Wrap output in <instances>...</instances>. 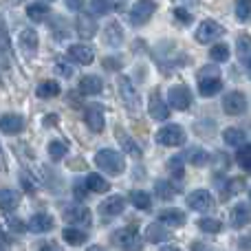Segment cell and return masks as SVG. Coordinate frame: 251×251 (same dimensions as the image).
<instances>
[{
	"instance_id": "cell-43",
	"label": "cell",
	"mask_w": 251,
	"mask_h": 251,
	"mask_svg": "<svg viewBox=\"0 0 251 251\" xmlns=\"http://www.w3.org/2000/svg\"><path fill=\"white\" fill-rule=\"evenodd\" d=\"M168 170H172V174L176 178H181L183 176V159H170V163H168Z\"/></svg>"
},
{
	"instance_id": "cell-46",
	"label": "cell",
	"mask_w": 251,
	"mask_h": 251,
	"mask_svg": "<svg viewBox=\"0 0 251 251\" xmlns=\"http://www.w3.org/2000/svg\"><path fill=\"white\" fill-rule=\"evenodd\" d=\"M66 7L73 9V11H82L84 7V0H66Z\"/></svg>"
},
{
	"instance_id": "cell-30",
	"label": "cell",
	"mask_w": 251,
	"mask_h": 251,
	"mask_svg": "<svg viewBox=\"0 0 251 251\" xmlns=\"http://www.w3.org/2000/svg\"><path fill=\"white\" fill-rule=\"evenodd\" d=\"M183 161H190L192 165H205V163H209V152L201 150V148H192L190 152L183 154Z\"/></svg>"
},
{
	"instance_id": "cell-59",
	"label": "cell",
	"mask_w": 251,
	"mask_h": 251,
	"mask_svg": "<svg viewBox=\"0 0 251 251\" xmlns=\"http://www.w3.org/2000/svg\"><path fill=\"white\" fill-rule=\"evenodd\" d=\"M249 199H251V192H249Z\"/></svg>"
},
{
	"instance_id": "cell-49",
	"label": "cell",
	"mask_w": 251,
	"mask_h": 251,
	"mask_svg": "<svg viewBox=\"0 0 251 251\" xmlns=\"http://www.w3.org/2000/svg\"><path fill=\"white\" fill-rule=\"evenodd\" d=\"M192 251H212V247H209L207 243H199V240H196V243L192 245Z\"/></svg>"
},
{
	"instance_id": "cell-23",
	"label": "cell",
	"mask_w": 251,
	"mask_h": 251,
	"mask_svg": "<svg viewBox=\"0 0 251 251\" xmlns=\"http://www.w3.org/2000/svg\"><path fill=\"white\" fill-rule=\"evenodd\" d=\"M101 88H104V82H101L97 75H86V77H82V82H79V91H82L84 95H97V93H101Z\"/></svg>"
},
{
	"instance_id": "cell-6",
	"label": "cell",
	"mask_w": 251,
	"mask_h": 251,
	"mask_svg": "<svg viewBox=\"0 0 251 251\" xmlns=\"http://www.w3.org/2000/svg\"><path fill=\"white\" fill-rule=\"evenodd\" d=\"M168 104L176 110H187L192 106V93L187 86L178 84V86H172L168 91Z\"/></svg>"
},
{
	"instance_id": "cell-42",
	"label": "cell",
	"mask_w": 251,
	"mask_h": 251,
	"mask_svg": "<svg viewBox=\"0 0 251 251\" xmlns=\"http://www.w3.org/2000/svg\"><path fill=\"white\" fill-rule=\"evenodd\" d=\"M122 143H124V148H126V152H128V154H132V156H141V148H139L134 141H130L128 137H124V134H122Z\"/></svg>"
},
{
	"instance_id": "cell-39",
	"label": "cell",
	"mask_w": 251,
	"mask_h": 251,
	"mask_svg": "<svg viewBox=\"0 0 251 251\" xmlns=\"http://www.w3.org/2000/svg\"><path fill=\"white\" fill-rule=\"evenodd\" d=\"M113 7L115 4L110 0H91V11L95 16H106V13L113 11Z\"/></svg>"
},
{
	"instance_id": "cell-17",
	"label": "cell",
	"mask_w": 251,
	"mask_h": 251,
	"mask_svg": "<svg viewBox=\"0 0 251 251\" xmlns=\"http://www.w3.org/2000/svg\"><path fill=\"white\" fill-rule=\"evenodd\" d=\"M22 128H25V119H22L20 115L7 113L0 117V130H2L4 134H18V132H22Z\"/></svg>"
},
{
	"instance_id": "cell-31",
	"label": "cell",
	"mask_w": 251,
	"mask_h": 251,
	"mask_svg": "<svg viewBox=\"0 0 251 251\" xmlns=\"http://www.w3.org/2000/svg\"><path fill=\"white\" fill-rule=\"evenodd\" d=\"M154 192H156V196H159L161 201H172L174 196H176L178 190L170 181H156L154 183Z\"/></svg>"
},
{
	"instance_id": "cell-37",
	"label": "cell",
	"mask_w": 251,
	"mask_h": 251,
	"mask_svg": "<svg viewBox=\"0 0 251 251\" xmlns=\"http://www.w3.org/2000/svg\"><path fill=\"white\" fill-rule=\"evenodd\" d=\"M209 57H212L214 62H227L229 60V47L227 44H214L212 49H209Z\"/></svg>"
},
{
	"instance_id": "cell-4",
	"label": "cell",
	"mask_w": 251,
	"mask_h": 251,
	"mask_svg": "<svg viewBox=\"0 0 251 251\" xmlns=\"http://www.w3.org/2000/svg\"><path fill=\"white\" fill-rule=\"evenodd\" d=\"M154 11H156L154 0H139V2H134L132 9L128 11V20H130V25L141 26V25H146V22L150 20Z\"/></svg>"
},
{
	"instance_id": "cell-48",
	"label": "cell",
	"mask_w": 251,
	"mask_h": 251,
	"mask_svg": "<svg viewBox=\"0 0 251 251\" xmlns=\"http://www.w3.org/2000/svg\"><path fill=\"white\" fill-rule=\"evenodd\" d=\"M238 247L245 249V251H251V236H245V238L238 240Z\"/></svg>"
},
{
	"instance_id": "cell-25",
	"label": "cell",
	"mask_w": 251,
	"mask_h": 251,
	"mask_svg": "<svg viewBox=\"0 0 251 251\" xmlns=\"http://www.w3.org/2000/svg\"><path fill=\"white\" fill-rule=\"evenodd\" d=\"M20 47L25 53H35L38 51V33H35L33 29H25L20 33Z\"/></svg>"
},
{
	"instance_id": "cell-10",
	"label": "cell",
	"mask_w": 251,
	"mask_h": 251,
	"mask_svg": "<svg viewBox=\"0 0 251 251\" xmlns=\"http://www.w3.org/2000/svg\"><path fill=\"white\" fill-rule=\"evenodd\" d=\"M223 108H225L227 115H243L247 110V97H245V93H240V91L229 93L223 100Z\"/></svg>"
},
{
	"instance_id": "cell-2",
	"label": "cell",
	"mask_w": 251,
	"mask_h": 251,
	"mask_svg": "<svg viewBox=\"0 0 251 251\" xmlns=\"http://www.w3.org/2000/svg\"><path fill=\"white\" fill-rule=\"evenodd\" d=\"M221 88H223V77H221V73H218L216 66H207V69H203L199 73L201 95L212 97V95H216V93H221Z\"/></svg>"
},
{
	"instance_id": "cell-27",
	"label": "cell",
	"mask_w": 251,
	"mask_h": 251,
	"mask_svg": "<svg viewBox=\"0 0 251 251\" xmlns=\"http://www.w3.org/2000/svg\"><path fill=\"white\" fill-rule=\"evenodd\" d=\"M35 95H38L40 100H51V97H57L60 95V84L53 82V79H47V82H42L38 88H35Z\"/></svg>"
},
{
	"instance_id": "cell-51",
	"label": "cell",
	"mask_w": 251,
	"mask_h": 251,
	"mask_svg": "<svg viewBox=\"0 0 251 251\" xmlns=\"http://www.w3.org/2000/svg\"><path fill=\"white\" fill-rule=\"evenodd\" d=\"M75 196H77V199H86V190H84L79 183H75Z\"/></svg>"
},
{
	"instance_id": "cell-38",
	"label": "cell",
	"mask_w": 251,
	"mask_h": 251,
	"mask_svg": "<svg viewBox=\"0 0 251 251\" xmlns=\"http://www.w3.org/2000/svg\"><path fill=\"white\" fill-rule=\"evenodd\" d=\"M199 229L201 231H207V234H218V231H223V223L216 221V218H201V221H199Z\"/></svg>"
},
{
	"instance_id": "cell-57",
	"label": "cell",
	"mask_w": 251,
	"mask_h": 251,
	"mask_svg": "<svg viewBox=\"0 0 251 251\" xmlns=\"http://www.w3.org/2000/svg\"><path fill=\"white\" fill-rule=\"evenodd\" d=\"M187 4H199V0H185Z\"/></svg>"
},
{
	"instance_id": "cell-34",
	"label": "cell",
	"mask_w": 251,
	"mask_h": 251,
	"mask_svg": "<svg viewBox=\"0 0 251 251\" xmlns=\"http://www.w3.org/2000/svg\"><path fill=\"white\" fill-rule=\"evenodd\" d=\"M66 152H69V146H66L64 141H51L49 143V156H51L53 161H62L66 156Z\"/></svg>"
},
{
	"instance_id": "cell-50",
	"label": "cell",
	"mask_w": 251,
	"mask_h": 251,
	"mask_svg": "<svg viewBox=\"0 0 251 251\" xmlns=\"http://www.w3.org/2000/svg\"><path fill=\"white\" fill-rule=\"evenodd\" d=\"M55 69H57V73L66 75V77H69V75H71V73H73V71H71V69H69V66H64V62H57V66H55Z\"/></svg>"
},
{
	"instance_id": "cell-47",
	"label": "cell",
	"mask_w": 251,
	"mask_h": 251,
	"mask_svg": "<svg viewBox=\"0 0 251 251\" xmlns=\"http://www.w3.org/2000/svg\"><path fill=\"white\" fill-rule=\"evenodd\" d=\"M9 225H11L13 231H25L26 229V225H22V221H18V218H11V221H9Z\"/></svg>"
},
{
	"instance_id": "cell-1",
	"label": "cell",
	"mask_w": 251,
	"mask_h": 251,
	"mask_svg": "<svg viewBox=\"0 0 251 251\" xmlns=\"http://www.w3.org/2000/svg\"><path fill=\"white\" fill-rule=\"evenodd\" d=\"M95 165L104 172L113 174V176H119V174L126 170V161L122 156V152L117 150H110V148H104L95 154Z\"/></svg>"
},
{
	"instance_id": "cell-26",
	"label": "cell",
	"mask_w": 251,
	"mask_h": 251,
	"mask_svg": "<svg viewBox=\"0 0 251 251\" xmlns=\"http://www.w3.org/2000/svg\"><path fill=\"white\" fill-rule=\"evenodd\" d=\"M62 238H64L69 245L77 247V245H84V243H86V240H88V234H86V231H82L79 227H69V229L62 231Z\"/></svg>"
},
{
	"instance_id": "cell-28",
	"label": "cell",
	"mask_w": 251,
	"mask_h": 251,
	"mask_svg": "<svg viewBox=\"0 0 251 251\" xmlns=\"http://www.w3.org/2000/svg\"><path fill=\"white\" fill-rule=\"evenodd\" d=\"M130 203H132L137 209H141V212H148V209L152 207L150 194H148V192H141V190L130 192Z\"/></svg>"
},
{
	"instance_id": "cell-35",
	"label": "cell",
	"mask_w": 251,
	"mask_h": 251,
	"mask_svg": "<svg viewBox=\"0 0 251 251\" xmlns=\"http://www.w3.org/2000/svg\"><path fill=\"white\" fill-rule=\"evenodd\" d=\"M238 60L243 62V64H247L251 60V38L249 35L238 38Z\"/></svg>"
},
{
	"instance_id": "cell-56",
	"label": "cell",
	"mask_w": 251,
	"mask_h": 251,
	"mask_svg": "<svg viewBox=\"0 0 251 251\" xmlns=\"http://www.w3.org/2000/svg\"><path fill=\"white\" fill-rule=\"evenodd\" d=\"M245 66H247V73H249V77H251V60L247 62V64H245Z\"/></svg>"
},
{
	"instance_id": "cell-5",
	"label": "cell",
	"mask_w": 251,
	"mask_h": 251,
	"mask_svg": "<svg viewBox=\"0 0 251 251\" xmlns=\"http://www.w3.org/2000/svg\"><path fill=\"white\" fill-rule=\"evenodd\" d=\"M156 141H159L161 146H168V148L183 146V143H185V130L176 124H168L156 132Z\"/></svg>"
},
{
	"instance_id": "cell-54",
	"label": "cell",
	"mask_w": 251,
	"mask_h": 251,
	"mask_svg": "<svg viewBox=\"0 0 251 251\" xmlns=\"http://www.w3.org/2000/svg\"><path fill=\"white\" fill-rule=\"evenodd\" d=\"M161 251H181V249H176V247H172V245H168V247H163Z\"/></svg>"
},
{
	"instance_id": "cell-24",
	"label": "cell",
	"mask_w": 251,
	"mask_h": 251,
	"mask_svg": "<svg viewBox=\"0 0 251 251\" xmlns=\"http://www.w3.org/2000/svg\"><path fill=\"white\" fill-rule=\"evenodd\" d=\"M20 205V194L16 190H0V209L13 212Z\"/></svg>"
},
{
	"instance_id": "cell-18",
	"label": "cell",
	"mask_w": 251,
	"mask_h": 251,
	"mask_svg": "<svg viewBox=\"0 0 251 251\" xmlns=\"http://www.w3.org/2000/svg\"><path fill=\"white\" fill-rule=\"evenodd\" d=\"M53 218L49 216V214H35V216L29 218V223H26V229L33 231V234H44V231H51L53 229Z\"/></svg>"
},
{
	"instance_id": "cell-3",
	"label": "cell",
	"mask_w": 251,
	"mask_h": 251,
	"mask_svg": "<svg viewBox=\"0 0 251 251\" xmlns=\"http://www.w3.org/2000/svg\"><path fill=\"white\" fill-rule=\"evenodd\" d=\"M113 243L124 251H141L143 249V240H141V236H139V231L134 229V227L117 229L113 234Z\"/></svg>"
},
{
	"instance_id": "cell-36",
	"label": "cell",
	"mask_w": 251,
	"mask_h": 251,
	"mask_svg": "<svg viewBox=\"0 0 251 251\" xmlns=\"http://www.w3.org/2000/svg\"><path fill=\"white\" fill-rule=\"evenodd\" d=\"M236 161H238L240 168H245V170L251 172V146L249 143H245V146L238 148V152H236Z\"/></svg>"
},
{
	"instance_id": "cell-9",
	"label": "cell",
	"mask_w": 251,
	"mask_h": 251,
	"mask_svg": "<svg viewBox=\"0 0 251 251\" xmlns=\"http://www.w3.org/2000/svg\"><path fill=\"white\" fill-rule=\"evenodd\" d=\"M187 205L194 212H209L214 207V196L207 190H196L187 196Z\"/></svg>"
},
{
	"instance_id": "cell-20",
	"label": "cell",
	"mask_w": 251,
	"mask_h": 251,
	"mask_svg": "<svg viewBox=\"0 0 251 251\" xmlns=\"http://www.w3.org/2000/svg\"><path fill=\"white\" fill-rule=\"evenodd\" d=\"M100 209L104 216H119L126 209V201L122 196H110V199H106L104 203L100 205Z\"/></svg>"
},
{
	"instance_id": "cell-16",
	"label": "cell",
	"mask_w": 251,
	"mask_h": 251,
	"mask_svg": "<svg viewBox=\"0 0 251 251\" xmlns=\"http://www.w3.org/2000/svg\"><path fill=\"white\" fill-rule=\"evenodd\" d=\"M119 93H122V97H124V101H126L128 108H134V110L139 108V93H137V88L132 86V82H130L128 77L119 79Z\"/></svg>"
},
{
	"instance_id": "cell-21",
	"label": "cell",
	"mask_w": 251,
	"mask_h": 251,
	"mask_svg": "<svg viewBox=\"0 0 251 251\" xmlns=\"http://www.w3.org/2000/svg\"><path fill=\"white\" fill-rule=\"evenodd\" d=\"M104 42L108 44V47H119V44L124 42V29L119 22H110L104 29Z\"/></svg>"
},
{
	"instance_id": "cell-33",
	"label": "cell",
	"mask_w": 251,
	"mask_h": 251,
	"mask_svg": "<svg viewBox=\"0 0 251 251\" xmlns=\"http://www.w3.org/2000/svg\"><path fill=\"white\" fill-rule=\"evenodd\" d=\"M223 139H225V143H229V146H243L245 132L238 130V128H227L225 132H223Z\"/></svg>"
},
{
	"instance_id": "cell-40",
	"label": "cell",
	"mask_w": 251,
	"mask_h": 251,
	"mask_svg": "<svg viewBox=\"0 0 251 251\" xmlns=\"http://www.w3.org/2000/svg\"><path fill=\"white\" fill-rule=\"evenodd\" d=\"M236 18L238 20H249L251 18V0H236Z\"/></svg>"
},
{
	"instance_id": "cell-41",
	"label": "cell",
	"mask_w": 251,
	"mask_h": 251,
	"mask_svg": "<svg viewBox=\"0 0 251 251\" xmlns=\"http://www.w3.org/2000/svg\"><path fill=\"white\" fill-rule=\"evenodd\" d=\"M245 190V178L243 176H236L227 183V190H225V199L227 196H234V194H240Z\"/></svg>"
},
{
	"instance_id": "cell-8",
	"label": "cell",
	"mask_w": 251,
	"mask_h": 251,
	"mask_svg": "<svg viewBox=\"0 0 251 251\" xmlns=\"http://www.w3.org/2000/svg\"><path fill=\"white\" fill-rule=\"evenodd\" d=\"M223 33H225V29H223L216 20H203L199 25V29H196V40L207 44V42H212V40L221 38Z\"/></svg>"
},
{
	"instance_id": "cell-55",
	"label": "cell",
	"mask_w": 251,
	"mask_h": 251,
	"mask_svg": "<svg viewBox=\"0 0 251 251\" xmlns=\"http://www.w3.org/2000/svg\"><path fill=\"white\" fill-rule=\"evenodd\" d=\"M88 251H104V249H101L100 245H93V247H88Z\"/></svg>"
},
{
	"instance_id": "cell-22",
	"label": "cell",
	"mask_w": 251,
	"mask_h": 251,
	"mask_svg": "<svg viewBox=\"0 0 251 251\" xmlns=\"http://www.w3.org/2000/svg\"><path fill=\"white\" fill-rule=\"evenodd\" d=\"M146 238L150 240V243L159 245V243H165V240L172 238V234H170V231L165 229L161 223H154V225H150V227L146 229Z\"/></svg>"
},
{
	"instance_id": "cell-14",
	"label": "cell",
	"mask_w": 251,
	"mask_h": 251,
	"mask_svg": "<svg viewBox=\"0 0 251 251\" xmlns=\"http://www.w3.org/2000/svg\"><path fill=\"white\" fill-rule=\"evenodd\" d=\"M229 223L231 227H236V229H240V227H247L251 223V209L249 205L245 203H238L234 209L229 212Z\"/></svg>"
},
{
	"instance_id": "cell-53",
	"label": "cell",
	"mask_w": 251,
	"mask_h": 251,
	"mask_svg": "<svg viewBox=\"0 0 251 251\" xmlns=\"http://www.w3.org/2000/svg\"><path fill=\"white\" fill-rule=\"evenodd\" d=\"M38 251H57L55 247H53V243H42L40 245V249Z\"/></svg>"
},
{
	"instance_id": "cell-15",
	"label": "cell",
	"mask_w": 251,
	"mask_h": 251,
	"mask_svg": "<svg viewBox=\"0 0 251 251\" xmlns=\"http://www.w3.org/2000/svg\"><path fill=\"white\" fill-rule=\"evenodd\" d=\"M69 57L77 64H91L95 60V51L86 44H73V47H69Z\"/></svg>"
},
{
	"instance_id": "cell-45",
	"label": "cell",
	"mask_w": 251,
	"mask_h": 251,
	"mask_svg": "<svg viewBox=\"0 0 251 251\" xmlns=\"http://www.w3.org/2000/svg\"><path fill=\"white\" fill-rule=\"evenodd\" d=\"M104 69L119 71V69H122V60H119V57H106V60H104Z\"/></svg>"
},
{
	"instance_id": "cell-32",
	"label": "cell",
	"mask_w": 251,
	"mask_h": 251,
	"mask_svg": "<svg viewBox=\"0 0 251 251\" xmlns=\"http://www.w3.org/2000/svg\"><path fill=\"white\" fill-rule=\"evenodd\" d=\"M26 16H29L33 22H42L44 18L49 16V7H47V4L33 2V4H29V7H26Z\"/></svg>"
},
{
	"instance_id": "cell-19",
	"label": "cell",
	"mask_w": 251,
	"mask_h": 251,
	"mask_svg": "<svg viewBox=\"0 0 251 251\" xmlns=\"http://www.w3.org/2000/svg\"><path fill=\"white\" fill-rule=\"evenodd\" d=\"M185 214L181 212V209H174V207H170V209H163V212L159 214V223L161 225H168V227H181V225H185Z\"/></svg>"
},
{
	"instance_id": "cell-7",
	"label": "cell",
	"mask_w": 251,
	"mask_h": 251,
	"mask_svg": "<svg viewBox=\"0 0 251 251\" xmlns=\"http://www.w3.org/2000/svg\"><path fill=\"white\" fill-rule=\"evenodd\" d=\"M64 221L73 223V225H82V227H88L91 225V212H88L84 205H66L64 212H62Z\"/></svg>"
},
{
	"instance_id": "cell-29",
	"label": "cell",
	"mask_w": 251,
	"mask_h": 251,
	"mask_svg": "<svg viewBox=\"0 0 251 251\" xmlns=\"http://www.w3.org/2000/svg\"><path fill=\"white\" fill-rule=\"evenodd\" d=\"M86 187L88 192H97V194H104V192H108V181H106L101 174H88L86 176Z\"/></svg>"
},
{
	"instance_id": "cell-11",
	"label": "cell",
	"mask_w": 251,
	"mask_h": 251,
	"mask_svg": "<svg viewBox=\"0 0 251 251\" xmlns=\"http://www.w3.org/2000/svg\"><path fill=\"white\" fill-rule=\"evenodd\" d=\"M148 110H150V117L156 119V122H163V119L170 117V110H168V104H165L163 100H161L159 91L152 93L150 101H148Z\"/></svg>"
},
{
	"instance_id": "cell-44",
	"label": "cell",
	"mask_w": 251,
	"mask_h": 251,
	"mask_svg": "<svg viewBox=\"0 0 251 251\" xmlns=\"http://www.w3.org/2000/svg\"><path fill=\"white\" fill-rule=\"evenodd\" d=\"M174 18H176L181 25H190L192 22V13H187L185 9H174Z\"/></svg>"
},
{
	"instance_id": "cell-58",
	"label": "cell",
	"mask_w": 251,
	"mask_h": 251,
	"mask_svg": "<svg viewBox=\"0 0 251 251\" xmlns=\"http://www.w3.org/2000/svg\"><path fill=\"white\" fill-rule=\"evenodd\" d=\"M0 251H4V247H2V245H0Z\"/></svg>"
},
{
	"instance_id": "cell-13",
	"label": "cell",
	"mask_w": 251,
	"mask_h": 251,
	"mask_svg": "<svg viewBox=\"0 0 251 251\" xmlns=\"http://www.w3.org/2000/svg\"><path fill=\"white\" fill-rule=\"evenodd\" d=\"M75 26H77V33L79 38H93V35L97 33V22L95 18L91 16V13H79L77 18H75Z\"/></svg>"
},
{
	"instance_id": "cell-52",
	"label": "cell",
	"mask_w": 251,
	"mask_h": 251,
	"mask_svg": "<svg viewBox=\"0 0 251 251\" xmlns=\"http://www.w3.org/2000/svg\"><path fill=\"white\" fill-rule=\"evenodd\" d=\"M0 44H2V47H7V38H4V25H2V20H0Z\"/></svg>"
},
{
	"instance_id": "cell-12",
	"label": "cell",
	"mask_w": 251,
	"mask_h": 251,
	"mask_svg": "<svg viewBox=\"0 0 251 251\" xmlns=\"http://www.w3.org/2000/svg\"><path fill=\"white\" fill-rule=\"evenodd\" d=\"M86 124H88V128L93 130V132H101L104 130V126H106V119H104V108L101 106H97V104H91L86 108Z\"/></svg>"
}]
</instances>
